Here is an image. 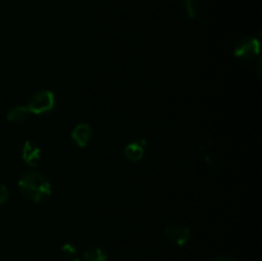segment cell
<instances>
[{"instance_id":"obj_2","label":"cell","mask_w":262,"mask_h":261,"mask_svg":"<svg viewBox=\"0 0 262 261\" xmlns=\"http://www.w3.org/2000/svg\"><path fill=\"white\" fill-rule=\"evenodd\" d=\"M55 106V96L49 90H41V91L35 92L30 97L27 104V109L31 114L42 115L46 113L51 112Z\"/></svg>"},{"instance_id":"obj_11","label":"cell","mask_w":262,"mask_h":261,"mask_svg":"<svg viewBox=\"0 0 262 261\" xmlns=\"http://www.w3.org/2000/svg\"><path fill=\"white\" fill-rule=\"evenodd\" d=\"M61 250H63V253L68 258L73 257V256L76 255V252H77L76 247H74V246L72 245V243H66V245L63 246V248H61Z\"/></svg>"},{"instance_id":"obj_5","label":"cell","mask_w":262,"mask_h":261,"mask_svg":"<svg viewBox=\"0 0 262 261\" xmlns=\"http://www.w3.org/2000/svg\"><path fill=\"white\" fill-rule=\"evenodd\" d=\"M92 137V128L91 125L86 124V123H81V124L76 125L74 129L72 130L71 140L77 147H84L89 145Z\"/></svg>"},{"instance_id":"obj_1","label":"cell","mask_w":262,"mask_h":261,"mask_svg":"<svg viewBox=\"0 0 262 261\" xmlns=\"http://www.w3.org/2000/svg\"><path fill=\"white\" fill-rule=\"evenodd\" d=\"M18 188L26 200L35 204L46 201L51 196V184L40 171H26L18 181Z\"/></svg>"},{"instance_id":"obj_7","label":"cell","mask_w":262,"mask_h":261,"mask_svg":"<svg viewBox=\"0 0 262 261\" xmlns=\"http://www.w3.org/2000/svg\"><path fill=\"white\" fill-rule=\"evenodd\" d=\"M22 158L27 165L36 166L38 164V161H40V158H41L40 147H38L36 143H33L32 141H26L25 146H23Z\"/></svg>"},{"instance_id":"obj_12","label":"cell","mask_w":262,"mask_h":261,"mask_svg":"<svg viewBox=\"0 0 262 261\" xmlns=\"http://www.w3.org/2000/svg\"><path fill=\"white\" fill-rule=\"evenodd\" d=\"M8 197H9V191H8V188L4 184L0 183V205L4 204L8 200Z\"/></svg>"},{"instance_id":"obj_4","label":"cell","mask_w":262,"mask_h":261,"mask_svg":"<svg viewBox=\"0 0 262 261\" xmlns=\"http://www.w3.org/2000/svg\"><path fill=\"white\" fill-rule=\"evenodd\" d=\"M164 234L169 241L176 243L177 246H184L189 241V237H191V232H189L188 228L176 224L168 225L164 230Z\"/></svg>"},{"instance_id":"obj_9","label":"cell","mask_w":262,"mask_h":261,"mask_svg":"<svg viewBox=\"0 0 262 261\" xmlns=\"http://www.w3.org/2000/svg\"><path fill=\"white\" fill-rule=\"evenodd\" d=\"M83 258L86 261H107V255L102 248L90 247L83 252Z\"/></svg>"},{"instance_id":"obj_14","label":"cell","mask_w":262,"mask_h":261,"mask_svg":"<svg viewBox=\"0 0 262 261\" xmlns=\"http://www.w3.org/2000/svg\"><path fill=\"white\" fill-rule=\"evenodd\" d=\"M68 261H81V260H78V258H72V260H68Z\"/></svg>"},{"instance_id":"obj_13","label":"cell","mask_w":262,"mask_h":261,"mask_svg":"<svg viewBox=\"0 0 262 261\" xmlns=\"http://www.w3.org/2000/svg\"><path fill=\"white\" fill-rule=\"evenodd\" d=\"M212 261H235V260L233 257H230V256H219V257H216Z\"/></svg>"},{"instance_id":"obj_10","label":"cell","mask_w":262,"mask_h":261,"mask_svg":"<svg viewBox=\"0 0 262 261\" xmlns=\"http://www.w3.org/2000/svg\"><path fill=\"white\" fill-rule=\"evenodd\" d=\"M184 9H186L188 18L193 19V18H196L199 15L200 5L196 0H184Z\"/></svg>"},{"instance_id":"obj_3","label":"cell","mask_w":262,"mask_h":261,"mask_svg":"<svg viewBox=\"0 0 262 261\" xmlns=\"http://www.w3.org/2000/svg\"><path fill=\"white\" fill-rule=\"evenodd\" d=\"M260 51V41L255 37H245L238 41L235 45L234 54L241 59L245 60H251L255 58Z\"/></svg>"},{"instance_id":"obj_6","label":"cell","mask_w":262,"mask_h":261,"mask_svg":"<svg viewBox=\"0 0 262 261\" xmlns=\"http://www.w3.org/2000/svg\"><path fill=\"white\" fill-rule=\"evenodd\" d=\"M146 141L145 140H133L132 142L128 143L124 148V156L128 161L137 163L145 155Z\"/></svg>"},{"instance_id":"obj_8","label":"cell","mask_w":262,"mask_h":261,"mask_svg":"<svg viewBox=\"0 0 262 261\" xmlns=\"http://www.w3.org/2000/svg\"><path fill=\"white\" fill-rule=\"evenodd\" d=\"M30 114L31 113L28 112L27 106L19 105V106L12 107V109L9 110V113H8L7 118L10 123H13V124H23V123L27 120L28 115Z\"/></svg>"}]
</instances>
